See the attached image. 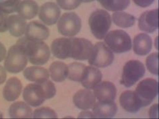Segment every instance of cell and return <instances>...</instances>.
Returning <instances> with one entry per match:
<instances>
[{
    "mask_svg": "<svg viewBox=\"0 0 159 119\" xmlns=\"http://www.w3.org/2000/svg\"><path fill=\"white\" fill-rule=\"evenodd\" d=\"M59 6L65 10H71L77 7L81 3L80 0H56Z\"/></svg>",
    "mask_w": 159,
    "mask_h": 119,
    "instance_id": "obj_33",
    "label": "cell"
},
{
    "mask_svg": "<svg viewBox=\"0 0 159 119\" xmlns=\"http://www.w3.org/2000/svg\"><path fill=\"white\" fill-rule=\"evenodd\" d=\"M114 59V54L110 48L104 43L100 42L93 45L88 62L91 66L104 68L110 65Z\"/></svg>",
    "mask_w": 159,
    "mask_h": 119,
    "instance_id": "obj_7",
    "label": "cell"
},
{
    "mask_svg": "<svg viewBox=\"0 0 159 119\" xmlns=\"http://www.w3.org/2000/svg\"><path fill=\"white\" fill-rule=\"evenodd\" d=\"M24 34L25 36L29 39L42 41L48 37L49 31L41 23L37 21H33L26 25Z\"/></svg>",
    "mask_w": 159,
    "mask_h": 119,
    "instance_id": "obj_13",
    "label": "cell"
},
{
    "mask_svg": "<svg viewBox=\"0 0 159 119\" xmlns=\"http://www.w3.org/2000/svg\"><path fill=\"white\" fill-rule=\"evenodd\" d=\"M38 10V4L34 0H23L19 4L17 12L25 19L30 20L36 16Z\"/></svg>",
    "mask_w": 159,
    "mask_h": 119,
    "instance_id": "obj_23",
    "label": "cell"
},
{
    "mask_svg": "<svg viewBox=\"0 0 159 119\" xmlns=\"http://www.w3.org/2000/svg\"><path fill=\"white\" fill-rule=\"evenodd\" d=\"M145 69L143 64L138 60H130L124 65L121 84L126 87L134 85L144 75Z\"/></svg>",
    "mask_w": 159,
    "mask_h": 119,
    "instance_id": "obj_6",
    "label": "cell"
},
{
    "mask_svg": "<svg viewBox=\"0 0 159 119\" xmlns=\"http://www.w3.org/2000/svg\"><path fill=\"white\" fill-rule=\"evenodd\" d=\"M134 92L142 107L148 106L158 94V82L153 78H146L139 83Z\"/></svg>",
    "mask_w": 159,
    "mask_h": 119,
    "instance_id": "obj_5",
    "label": "cell"
},
{
    "mask_svg": "<svg viewBox=\"0 0 159 119\" xmlns=\"http://www.w3.org/2000/svg\"><path fill=\"white\" fill-rule=\"evenodd\" d=\"M81 2H92L94 0H80Z\"/></svg>",
    "mask_w": 159,
    "mask_h": 119,
    "instance_id": "obj_40",
    "label": "cell"
},
{
    "mask_svg": "<svg viewBox=\"0 0 159 119\" xmlns=\"http://www.w3.org/2000/svg\"><path fill=\"white\" fill-rule=\"evenodd\" d=\"M3 117L2 113L0 111V118H2Z\"/></svg>",
    "mask_w": 159,
    "mask_h": 119,
    "instance_id": "obj_41",
    "label": "cell"
},
{
    "mask_svg": "<svg viewBox=\"0 0 159 119\" xmlns=\"http://www.w3.org/2000/svg\"><path fill=\"white\" fill-rule=\"evenodd\" d=\"M102 78V73L97 68L92 66H86L80 82L84 87L93 89L101 82Z\"/></svg>",
    "mask_w": 159,
    "mask_h": 119,
    "instance_id": "obj_18",
    "label": "cell"
},
{
    "mask_svg": "<svg viewBox=\"0 0 159 119\" xmlns=\"http://www.w3.org/2000/svg\"><path fill=\"white\" fill-rule=\"evenodd\" d=\"M152 47L151 37L145 33H140L136 35L133 40V50L139 55H145L150 51Z\"/></svg>",
    "mask_w": 159,
    "mask_h": 119,
    "instance_id": "obj_21",
    "label": "cell"
},
{
    "mask_svg": "<svg viewBox=\"0 0 159 119\" xmlns=\"http://www.w3.org/2000/svg\"><path fill=\"white\" fill-rule=\"evenodd\" d=\"M70 38H60L54 39L51 45V50L53 55L60 59L70 57Z\"/></svg>",
    "mask_w": 159,
    "mask_h": 119,
    "instance_id": "obj_20",
    "label": "cell"
},
{
    "mask_svg": "<svg viewBox=\"0 0 159 119\" xmlns=\"http://www.w3.org/2000/svg\"><path fill=\"white\" fill-rule=\"evenodd\" d=\"M6 54V48L4 45L0 42V62L5 58Z\"/></svg>",
    "mask_w": 159,
    "mask_h": 119,
    "instance_id": "obj_38",
    "label": "cell"
},
{
    "mask_svg": "<svg viewBox=\"0 0 159 119\" xmlns=\"http://www.w3.org/2000/svg\"><path fill=\"white\" fill-rule=\"evenodd\" d=\"M109 48L116 53H122L129 51L131 48V39L125 31L117 30L110 31L105 39Z\"/></svg>",
    "mask_w": 159,
    "mask_h": 119,
    "instance_id": "obj_4",
    "label": "cell"
},
{
    "mask_svg": "<svg viewBox=\"0 0 159 119\" xmlns=\"http://www.w3.org/2000/svg\"><path fill=\"white\" fill-rule=\"evenodd\" d=\"M28 60L22 47L16 43L8 50L5 58L4 67L8 72L17 73L24 69L27 64Z\"/></svg>",
    "mask_w": 159,
    "mask_h": 119,
    "instance_id": "obj_2",
    "label": "cell"
},
{
    "mask_svg": "<svg viewBox=\"0 0 159 119\" xmlns=\"http://www.w3.org/2000/svg\"><path fill=\"white\" fill-rule=\"evenodd\" d=\"M93 89L94 94L98 101H114L116 96V89L115 85L111 82H100Z\"/></svg>",
    "mask_w": 159,
    "mask_h": 119,
    "instance_id": "obj_11",
    "label": "cell"
},
{
    "mask_svg": "<svg viewBox=\"0 0 159 119\" xmlns=\"http://www.w3.org/2000/svg\"><path fill=\"white\" fill-rule=\"evenodd\" d=\"M81 27V19L74 12L64 13L57 24L58 32L63 35L71 37L77 34Z\"/></svg>",
    "mask_w": 159,
    "mask_h": 119,
    "instance_id": "obj_8",
    "label": "cell"
},
{
    "mask_svg": "<svg viewBox=\"0 0 159 119\" xmlns=\"http://www.w3.org/2000/svg\"><path fill=\"white\" fill-rule=\"evenodd\" d=\"M119 102L122 108L129 112L136 113L142 108L134 91L126 90L123 92L120 96Z\"/></svg>",
    "mask_w": 159,
    "mask_h": 119,
    "instance_id": "obj_16",
    "label": "cell"
},
{
    "mask_svg": "<svg viewBox=\"0 0 159 119\" xmlns=\"http://www.w3.org/2000/svg\"><path fill=\"white\" fill-rule=\"evenodd\" d=\"M22 85L20 80L15 77L10 78L3 89V96L8 101H14L19 97L21 92Z\"/></svg>",
    "mask_w": 159,
    "mask_h": 119,
    "instance_id": "obj_19",
    "label": "cell"
},
{
    "mask_svg": "<svg viewBox=\"0 0 159 119\" xmlns=\"http://www.w3.org/2000/svg\"><path fill=\"white\" fill-rule=\"evenodd\" d=\"M67 66L68 78L73 81L81 82L86 66L83 63L77 62L71 63Z\"/></svg>",
    "mask_w": 159,
    "mask_h": 119,
    "instance_id": "obj_28",
    "label": "cell"
},
{
    "mask_svg": "<svg viewBox=\"0 0 159 119\" xmlns=\"http://www.w3.org/2000/svg\"><path fill=\"white\" fill-rule=\"evenodd\" d=\"M70 57L79 60L88 59L93 45L89 40L83 38H70Z\"/></svg>",
    "mask_w": 159,
    "mask_h": 119,
    "instance_id": "obj_10",
    "label": "cell"
},
{
    "mask_svg": "<svg viewBox=\"0 0 159 119\" xmlns=\"http://www.w3.org/2000/svg\"><path fill=\"white\" fill-rule=\"evenodd\" d=\"M79 117L80 118L85 117L91 118H95L93 113L89 111L82 112L80 114Z\"/></svg>",
    "mask_w": 159,
    "mask_h": 119,
    "instance_id": "obj_39",
    "label": "cell"
},
{
    "mask_svg": "<svg viewBox=\"0 0 159 119\" xmlns=\"http://www.w3.org/2000/svg\"><path fill=\"white\" fill-rule=\"evenodd\" d=\"M155 0H133L137 5L142 7H146L152 4Z\"/></svg>",
    "mask_w": 159,
    "mask_h": 119,
    "instance_id": "obj_35",
    "label": "cell"
},
{
    "mask_svg": "<svg viewBox=\"0 0 159 119\" xmlns=\"http://www.w3.org/2000/svg\"><path fill=\"white\" fill-rule=\"evenodd\" d=\"M8 113L11 118H31L32 116L31 108L22 101H17L12 104L9 108Z\"/></svg>",
    "mask_w": 159,
    "mask_h": 119,
    "instance_id": "obj_24",
    "label": "cell"
},
{
    "mask_svg": "<svg viewBox=\"0 0 159 119\" xmlns=\"http://www.w3.org/2000/svg\"><path fill=\"white\" fill-rule=\"evenodd\" d=\"M21 0H6L0 2V9L8 14L17 12Z\"/></svg>",
    "mask_w": 159,
    "mask_h": 119,
    "instance_id": "obj_30",
    "label": "cell"
},
{
    "mask_svg": "<svg viewBox=\"0 0 159 119\" xmlns=\"http://www.w3.org/2000/svg\"><path fill=\"white\" fill-rule=\"evenodd\" d=\"M89 23L91 32L97 39H103L111 25L109 14L106 11L97 9L90 15Z\"/></svg>",
    "mask_w": 159,
    "mask_h": 119,
    "instance_id": "obj_3",
    "label": "cell"
},
{
    "mask_svg": "<svg viewBox=\"0 0 159 119\" xmlns=\"http://www.w3.org/2000/svg\"><path fill=\"white\" fill-rule=\"evenodd\" d=\"M23 74L26 79L35 83L48 79L49 77L48 70L39 66L29 67L24 70Z\"/></svg>",
    "mask_w": 159,
    "mask_h": 119,
    "instance_id": "obj_25",
    "label": "cell"
},
{
    "mask_svg": "<svg viewBox=\"0 0 159 119\" xmlns=\"http://www.w3.org/2000/svg\"><path fill=\"white\" fill-rule=\"evenodd\" d=\"M16 43L22 47L31 64L43 65L49 60L50 51L48 46L44 42L30 39L24 36L19 39Z\"/></svg>",
    "mask_w": 159,
    "mask_h": 119,
    "instance_id": "obj_1",
    "label": "cell"
},
{
    "mask_svg": "<svg viewBox=\"0 0 159 119\" xmlns=\"http://www.w3.org/2000/svg\"><path fill=\"white\" fill-rule=\"evenodd\" d=\"M106 9L109 11H121L126 8L130 0H97Z\"/></svg>",
    "mask_w": 159,
    "mask_h": 119,
    "instance_id": "obj_29",
    "label": "cell"
},
{
    "mask_svg": "<svg viewBox=\"0 0 159 119\" xmlns=\"http://www.w3.org/2000/svg\"><path fill=\"white\" fill-rule=\"evenodd\" d=\"M138 26L142 31L152 33L158 28V10L154 9L146 11L140 16Z\"/></svg>",
    "mask_w": 159,
    "mask_h": 119,
    "instance_id": "obj_14",
    "label": "cell"
},
{
    "mask_svg": "<svg viewBox=\"0 0 159 119\" xmlns=\"http://www.w3.org/2000/svg\"><path fill=\"white\" fill-rule=\"evenodd\" d=\"M8 15L0 9V33L6 32L8 30L7 19Z\"/></svg>",
    "mask_w": 159,
    "mask_h": 119,
    "instance_id": "obj_34",
    "label": "cell"
},
{
    "mask_svg": "<svg viewBox=\"0 0 159 119\" xmlns=\"http://www.w3.org/2000/svg\"><path fill=\"white\" fill-rule=\"evenodd\" d=\"M146 64L147 69L152 74L158 75V53H153L147 58Z\"/></svg>",
    "mask_w": 159,
    "mask_h": 119,
    "instance_id": "obj_31",
    "label": "cell"
},
{
    "mask_svg": "<svg viewBox=\"0 0 159 119\" xmlns=\"http://www.w3.org/2000/svg\"><path fill=\"white\" fill-rule=\"evenodd\" d=\"M158 104H155L150 108L149 114L150 118H154L156 117L157 114H158Z\"/></svg>",
    "mask_w": 159,
    "mask_h": 119,
    "instance_id": "obj_36",
    "label": "cell"
},
{
    "mask_svg": "<svg viewBox=\"0 0 159 119\" xmlns=\"http://www.w3.org/2000/svg\"><path fill=\"white\" fill-rule=\"evenodd\" d=\"M93 93L88 89L79 90L74 94L73 101L78 108L84 110L92 108L96 103Z\"/></svg>",
    "mask_w": 159,
    "mask_h": 119,
    "instance_id": "obj_15",
    "label": "cell"
},
{
    "mask_svg": "<svg viewBox=\"0 0 159 119\" xmlns=\"http://www.w3.org/2000/svg\"><path fill=\"white\" fill-rule=\"evenodd\" d=\"M92 109L95 118H111L116 114L117 107L114 101H98L96 102Z\"/></svg>",
    "mask_w": 159,
    "mask_h": 119,
    "instance_id": "obj_17",
    "label": "cell"
},
{
    "mask_svg": "<svg viewBox=\"0 0 159 119\" xmlns=\"http://www.w3.org/2000/svg\"><path fill=\"white\" fill-rule=\"evenodd\" d=\"M61 14L59 8L54 2H48L41 6L39 14V19L45 24H55Z\"/></svg>",
    "mask_w": 159,
    "mask_h": 119,
    "instance_id": "obj_12",
    "label": "cell"
},
{
    "mask_svg": "<svg viewBox=\"0 0 159 119\" xmlns=\"http://www.w3.org/2000/svg\"><path fill=\"white\" fill-rule=\"evenodd\" d=\"M26 22L25 19L18 14L8 16L7 28L10 34L15 37H20L25 33Z\"/></svg>",
    "mask_w": 159,
    "mask_h": 119,
    "instance_id": "obj_22",
    "label": "cell"
},
{
    "mask_svg": "<svg viewBox=\"0 0 159 119\" xmlns=\"http://www.w3.org/2000/svg\"><path fill=\"white\" fill-rule=\"evenodd\" d=\"M24 100L33 107L39 106L48 99L41 82L31 83L24 88L23 94Z\"/></svg>",
    "mask_w": 159,
    "mask_h": 119,
    "instance_id": "obj_9",
    "label": "cell"
},
{
    "mask_svg": "<svg viewBox=\"0 0 159 119\" xmlns=\"http://www.w3.org/2000/svg\"><path fill=\"white\" fill-rule=\"evenodd\" d=\"M34 118H57L54 110L48 107H42L36 109L33 112Z\"/></svg>",
    "mask_w": 159,
    "mask_h": 119,
    "instance_id": "obj_32",
    "label": "cell"
},
{
    "mask_svg": "<svg viewBox=\"0 0 159 119\" xmlns=\"http://www.w3.org/2000/svg\"><path fill=\"white\" fill-rule=\"evenodd\" d=\"M112 19L116 25L123 28L132 26L135 21V18L134 16L124 11L114 13L112 15Z\"/></svg>",
    "mask_w": 159,
    "mask_h": 119,
    "instance_id": "obj_27",
    "label": "cell"
},
{
    "mask_svg": "<svg viewBox=\"0 0 159 119\" xmlns=\"http://www.w3.org/2000/svg\"><path fill=\"white\" fill-rule=\"evenodd\" d=\"M7 77V74L5 69L0 65V85L4 83Z\"/></svg>",
    "mask_w": 159,
    "mask_h": 119,
    "instance_id": "obj_37",
    "label": "cell"
},
{
    "mask_svg": "<svg viewBox=\"0 0 159 119\" xmlns=\"http://www.w3.org/2000/svg\"><path fill=\"white\" fill-rule=\"evenodd\" d=\"M49 71L52 79L55 82H62L67 77L68 66L62 62L56 61L52 62Z\"/></svg>",
    "mask_w": 159,
    "mask_h": 119,
    "instance_id": "obj_26",
    "label": "cell"
}]
</instances>
